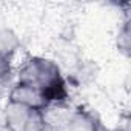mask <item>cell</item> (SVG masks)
Returning <instances> with one entry per match:
<instances>
[{
	"label": "cell",
	"instance_id": "ba28073f",
	"mask_svg": "<svg viewBox=\"0 0 131 131\" xmlns=\"http://www.w3.org/2000/svg\"><path fill=\"white\" fill-rule=\"evenodd\" d=\"M42 131H60V128H59L57 125H54V123L46 122V125H45V128H43Z\"/></svg>",
	"mask_w": 131,
	"mask_h": 131
},
{
	"label": "cell",
	"instance_id": "277c9868",
	"mask_svg": "<svg viewBox=\"0 0 131 131\" xmlns=\"http://www.w3.org/2000/svg\"><path fill=\"white\" fill-rule=\"evenodd\" d=\"M8 102H14V103H20L23 106L32 108V110H42L45 111L48 108V100L43 94V91L25 85V83H16L13 85V88L9 90L8 94Z\"/></svg>",
	"mask_w": 131,
	"mask_h": 131
},
{
	"label": "cell",
	"instance_id": "8992f818",
	"mask_svg": "<svg viewBox=\"0 0 131 131\" xmlns=\"http://www.w3.org/2000/svg\"><path fill=\"white\" fill-rule=\"evenodd\" d=\"M131 31H129V20L126 19L122 25V28L119 29L117 34V49L123 54V56H129L131 52Z\"/></svg>",
	"mask_w": 131,
	"mask_h": 131
},
{
	"label": "cell",
	"instance_id": "9c48e42d",
	"mask_svg": "<svg viewBox=\"0 0 131 131\" xmlns=\"http://www.w3.org/2000/svg\"><path fill=\"white\" fill-rule=\"evenodd\" d=\"M5 91H6V85H0V99L3 97V94H5Z\"/></svg>",
	"mask_w": 131,
	"mask_h": 131
},
{
	"label": "cell",
	"instance_id": "6da1fadb",
	"mask_svg": "<svg viewBox=\"0 0 131 131\" xmlns=\"http://www.w3.org/2000/svg\"><path fill=\"white\" fill-rule=\"evenodd\" d=\"M17 82L34 86L46 94L56 86L65 83L67 79L57 62L45 57H29L19 70Z\"/></svg>",
	"mask_w": 131,
	"mask_h": 131
},
{
	"label": "cell",
	"instance_id": "3957f363",
	"mask_svg": "<svg viewBox=\"0 0 131 131\" xmlns=\"http://www.w3.org/2000/svg\"><path fill=\"white\" fill-rule=\"evenodd\" d=\"M59 128L60 131H110L100 117L85 106H77L73 110L63 119Z\"/></svg>",
	"mask_w": 131,
	"mask_h": 131
},
{
	"label": "cell",
	"instance_id": "52a82bcc",
	"mask_svg": "<svg viewBox=\"0 0 131 131\" xmlns=\"http://www.w3.org/2000/svg\"><path fill=\"white\" fill-rule=\"evenodd\" d=\"M11 59H5L0 57V85H8L9 79H11Z\"/></svg>",
	"mask_w": 131,
	"mask_h": 131
},
{
	"label": "cell",
	"instance_id": "5b68a950",
	"mask_svg": "<svg viewBox=\"0 0 131 131\" xmlns=\"http://www.w3.org/2000/svg\"><path fill=\"white\" fill-rule=\"evenodd\" d=\"M19 48H20V39L13 29L8 28L0 29V57L13 59V56Z\"/></svg>",
	"mask_w": 131,
	"mask_h": 131
},
{
	"label": "cell",
	"instance_id": "7a4b0ae2",
	"mask_svg": "<svg viewBox=\"0 0 131 131\" xmlns=\"http://www.w3.org/2000/svg\"><path fill=\"white\" fill-rule=\"evenodd\" d=\"M3 123L8 131H42L46 125V117L42 110L8 102L3 110Z\"/></svg>",
	"mask_w": 131,
	"mask_h": 131
}]
</instances>
